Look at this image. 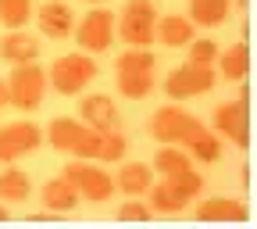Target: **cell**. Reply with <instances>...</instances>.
<instances>
[{"instance_id": "obj_30", "label": "cell", "mask_w": 257, "mask_h": 229, "mask_svg": "<svg viewBox=\"0 0 257 229\" xmlns=\"http://www.w3.org/2000/svg\"><path fill=\"white\" fill-rule=\"evenodd\" d=\"M0 108H8V79H0Z\"/></svg>"}, {"instance_id": "obj_33", "label": "cell", "mask_w": 257, "mask_h": 229, "mask_svg": "<svg viewBox=\"0 0 257 229\" xmlns=\"http://www.w3.org/2000/svg\"><path fill=\"white\" fill-rule=\"evenodd\" d=\"M86 4H104V0H86Z\"/></svg>"}, {"instance_id": "obj_29", "label": "cell", "mask_w": 257, "mask_h": 229, "mask_svg": "<svg viewBox=\"0 0 257 229\" xmlns=\"http://www.w3.org/2000/svg\"><path fill=\"white\" fill-rule=\"evenodd\" d=\"M150 218H154V211L147 201H125L118 208V222H150Z\"/></svg>"}, {"instance_id": "obj_19", "label": "cell", "mask_w": 257, "mask_h": 229, "mask_svg": "<svg viewBox=\"0 0 257 229\" xmlns=\"http://www.w3.org/2000/svg\"><path fill=\"white\" fill-rule=\"evenodd\" d=\"M193 36H197V25H193L186 15H165V18H157L154 25V40H161L165 47H186Z\"/></svg>"}, {"instance_id": "obj_21", "label": "cell", "mask_w": 257, "mask_h": 229, "mask_svg": "<svg viewBox=\"0 0 257 229\" xmlns=\"http://www.w3.org/2000/svg\"><path fill=\"white\" fill-rule=\"evenodd\" d=\"M150 169H154L161 179H175V176H182V172L193 169V158H189L182 147H175V143H161V150H157L154 161H150Z\"/></svg>"}, {"instance_id": "obj_18", "label": "cell", "mask_w": 257, "mask_h": 229, "mask_svg": "<svg viewBox=\"0 0 257 229\" xmlns=\"http://www.w3.org/2000/svg\"><path fill=\"white\" fill-rule=\"evenodd\" d=\"M214 61H218V75L229 79V83H243L250 75V47H246V40L229 43L225 50H218Z\"/></svg>"}, {"instance_id": "obj_23", "label": "cell", "mask_w": 257, "mask_h": 229, "mask_svg": "<svg viewBox=\"0 0 257 229\" xmlns=\"http://www.w3.org/2000/svg\"><path fill=\"white\" fill-rule=\"evenodd\" d=\"M29 193H32L29 172H22L11 161V165L0 172V201H4V204H22V201H29Z\"/></svg>"}, {"instance_id": "obj_7", "label": "cell", "mask_w": 257, "mask_h": 229, "mask_svg": "<svg viewBox=\"0 0 257 229\" xmlns=\"http://www.w3.org/2000/svg\"><path fill=\"white\" fill-rule=\"evenodd\" d=\"M154 25H157V11L150 0H125L121 18L114 22L118 36L128 47H150L154 43Z\"/></svg>"}, {"instance_id": "obj_17", "label": "cell", "mask_w": 257, "mask_h": 229, "mask_svg": "<svg viewBox=\"0 0 257 229\" xmlns=\"http://www.w3.org/2000/svg\"><path fill=\"white\" fill-rule=\"evenodd\" d=\"M0 57L8 64H29L40 57V43H36V36H29L22 29H8L0 36Z\"/></svg>"}, {"instance_id": "obj_6", "label": "cell", "mask_w": 257, "mask_h": 229, "mask_svg": "<svg viewBox=\"0 0 257 229\" xmlns=\"http://www.w3.org/2000/svg\"><path fill=\"white\" fill-rule=\"evenodd\" d=\"M197 125H200V118L197 115H189L186 108H179V104H165V108H157L154 111V118H150V136L157 140V143H175V147H182L193 133H197Z\"/></svg>"}, {"instance_id": "obj_1", "label": "cell", "mask_w": 257, "mask_h": 229, "mask_svg": "<svg viewBox=\"0 0 257 229\" xmlns=\"http://www.w3.org/2000/svg\"><path fill=\"white\" fill-rule=\"evenodd\" d=\"M204 190V176L200 172H182V176H175V179H154V186L147 190V204H150V211L154 215H182L186 208H189V201L197 197V193Z\"/></svg>"}, {"instance_id": "obj_20", "label": "cell", "mask_w": 257, "mask_h": 229, "mask_svg": "<svg viewBox=\"0 0 257 229\" xmlns=\"http://www.w3.org/2000/svg\"><path fill=\"white\" fill-rule=\"evenodd\" d=\"M182 150H186L193 161H200V165H214V161L221 158V136L214 133V129L197 125V133L182 143Z\"/></svg>"}, {"instance_id": "obj_13", "label": "cell", "mask_w": 257, "mask_h": 229, "mask_svg": "<svg viewBox=\"0 0 257 229\" xmlns=\"http://www.w3.org/2000/svg\"><path fill=\"white\" fill-rule=\"evenodd\" d=\"M193 218L197 222H246L250 208L243 201H232V197H207V201L197 204Z\"/></svg>"}, {"instance_id": "obj_32", "label": "cell", "mask_w": 257, "mask_h": 229, "mask_svg": "<svg viewBox=\"0 0 257 229\" xmlns=\"http://www.w3.org/2000/svg\"><path fill=\"white\" fill-rule=\"evenodd\" d=\"M232 4H236V8H246V4H250V0H232Z\"/></svg>"}, {"instance_id": "obj_25", "label": "cell", "mask_w": 257, "mask_h": 229, "mask_svg": "<svg viewBox=\"0 0 257 229\" xmlns=\"http://www.w3.org/2000/svg\"><path fill=\"white\" fill-rule=\"evenodd\" d=\"M128 150V140L118 133V129H107V133H100V147H96V161L100 165H111V161H121Z\"/></svg>"}, {"instance_id": "obj_14", "label": "cell", "mask_w": 257, "mask_h": 229, "mask_svg": "<svg viewBox=\"0 0 257 229\" xmlns=\"http://www.w3.org/2000/svg\"><path fill=\"white\" fill-rule=\"evenodd\" d=\"M40 201H43V208L54 211V215H72L82 197H79V190L64 179V176H57V179H47V183H43Z\"/></svg>"}, {"instance_id": "obj_26", "label": "cell", "mask_w": 257, "mask_h": 229, "mask_svg": "<svg viewBox=\"0 0 257 229\" xmlns=\"http://www.w3.org/2000/svg\"><path fill=\"white\" fill-rule=\"evenodd\" d=\"M32 18V0H0V25L22 29Z\"/></svg>"}, {"instance_id": "obj_12", "label": "cell", "mask_w": 257, "mask_h": 229, "mask_svg": "<svg viewBox=\"0 0 257 229\" xmlns=\"http://www.w3.org/2000/svg\"><path fill=\"white\" fill-rule=\"evenodd\" d=\"M36 25L47 40H68L72 29H75V15L68 4H61V0H47V4L36 11Z\"/></svg>"}, {"instance_id": "obj_31", "label": "cell", "mask_w": 257, "mask_h": 229, "mask_svg": "<svg viewBox=\"0 0 257 229\" xmlns=\"http://www.w3.org/2000/svg\"><path fill=\"white\" fill-rule=\"evenodd\" d=\"M8 218V208H4V201H0V222H4Z\"/></svg>"}, {"instance_id": "obj_11", "label": "cell", "mask_w": 257, "mask_h": 229, "mask_svg": "<svg viewBox=\"0 0 257 229\" xmlns=\"http://www.w3.org/2000/svg\"><path fill=\"white\" fill-rule=\"evenodd\" d=\"M118 118H121V111H118V104L111 101L107 93H89V97L79 101V122L96 129V133L118 129Z\"/></svg>"}, {"instance_id": "obj_16", "label": "cell", "mask_w": 257, "mask_h": 229, "mask_svg": "<svg viewBox=\"0 0 257 229\" xmlns=\"http://www.w3.org/2000/svg\"><path fill=\"white\" fill-rule=\"evenodd\" d=\"M86 136H89V125H82L79 118H54L47 125V133H43V140L54 150H64V154H72Z\"/></svg>"}, {"instance_id": "obj_27", "label": "cell", "mask_w": 257, "mask_h": 229, "mask_svg": "<svg viewBox=\"0 0 257 229\" xmlns=\"http://www.w3.org/2000/svg\"><path fill=\"white\" fill-rule=\"evenodd\" d=\"M154 54H150V47H128L121 57H118V64L114 68L118 72H154Z\"/></svg>"}, {"instance_id": "obj_24", "label": "cell", "mask_w": 257, "mask_h": 229, "mask_svg": "<svg viewBox=\"0 0 257 229\" xmlns=\"http://www.w3.org/2000/svg\"><path fill=\"white\" fill-rule=\"evenodd\" d=\"M157 86L154 72H118V93L128 97V101H143V97H150Z\"/></svg>"}, {"instance_id": "obj_28", "label": "cell", "mask_w": 257, "mask_h": 229, "mask_svg": "<svg viewBox=\"0 0 257 229\" xmlns=\"http://www.w3.org/2000/svg\"><path fill=\"white\" fill-rule=\"evenodd\" d=\"M186 50H189V64H207V68H211V64H214V57H218V43L214 40H197V36H193L189 43H186Z\"/></svg>"}, {"instance_id": "obj_22", "label": "cell", "mask_w": 257, "mask_h": 229, "mask_svg": "<svg viewBox=\"0 0 257 229\" xmlns=\"http://www.w3.org/2000/svg\"><path fill=\"white\" fill-rule=\"evenodd\" d=\"M232 11V0H189V22L193 25H200V29H214L221 25L225 18H229Z\"/></svg>"}, {"instance_id": "obj_2", "label": "cell", "mask_w": 257, "mask_h": 229, "mask_svg": "<svg viewBox=\"0 0 257 229\" xmlns=\"http://www.w3.org/2000/svg\"><path fill=\"white\" fill-rule=\"evenodd\" d=\"M64 179H68L79 197L89 204H104L114 197V176L104 172L100 161H89V158H75L72 165H64Z\"/></svg>"}, {"instance_id": "obj_5", "label": "cell", "mask_w": 257, "mask_h": 229, "mask_svg": "<svg viewBox=\"0 0 257 229\" xmlns=\"http://www.w3.org/2000/svg\"><path fill=\"white\" fill-rule=\"evenodd\" d=\"M246 79L239 86V97L236 101H221L214 111H211V125H214V133L221 140H229L236 147H250V111H246Z\"/></svg>"}, {"instance_id": "obj_9", "label": "cell", "mask_w": 257, "mask_h": 229, "mask_svg": "<svg viewBox=\"0 0 257 229\" xmlns=\"http://www.w3.org/2000/svg\"><path fill=\"white\" fill-rule=\"evenodd\" d=\"M72 36L79 40V47H82L86 54H104V50H111V43H114V15H111L107 8L96 4L93 11L82 15V22L72 29Z\"/></svg>"}, {"instance_id": "obj_3", "label": "cell", "mask_w": 257, "mask_h": 229, "mask_svg": "<svg viewBox=\"0 0 257 229\" xmlns=\"http://www.w3.org/2000/svg\"><path fill=\"white\" fill-rule=\"evenodd\" d=\"M47 90H50L47 72L40 68L36 61L11 64V75H8V104H15L18 111H36L43 104Z\"/></svg>"}, {"instance_id": "obj_15", "label": "cell", "mask_w": 257, "mask_h": 229, "mask_svg": "<svg viewBox=\"0 0 257 229\" xmlns=\"http://www.w3.org/2000/svg\"><path fill=\"white\" fill-rule=\"evenodd\" d=\"M157 172L147 165V161H125L114 176V186L125 193V197H147V190L154 186Z\"/></svg>"}, {"instance_id": "obj_10", "label": "cell", "mask_w": 257, "mask_h": 229, "mask_svg": "<svg viewBox=\"0 0 257 229\" xmlns=\"http://www.w3.org/2000/svg\"><path fill=\"white\" fill-rule=\"evenodd\" d=\"M43 143V129L36 122H11V125H0V161L11 165V161L32 154Z\"/></svg>"}, {"instance_id": "obj_8", "label": "cell", "mask_w": 257, "mask_h": 229, "mask_svg": "<svg viewBox=\"0 0 257 229\" xmlns=\"http://www.w3.org/2000/svg\"><path fill=\"white\" fill-rule=\"evenodd\" d=\"M214 68H207V64H179V68H172L165 75V90L168 101H189V97H200L207 90H214Z\"/></svg>"}, {"instance_id": "obj_4", "label": "cell", "mask_w": 257, "mask_h": 229, "mask_svg": "<svg viewBox=\"0 0 257 229\" xmlns=\"http://www.w3.org/2000/svg\"><path fill=\"white\" fill-rule=\"evenodd\" d=\"M93 79H96V61H93L86 50L57 57V61L50 64V72H47L50 90H57L61 97H75V93H82Z\"/></svg>"}]
</instances>
